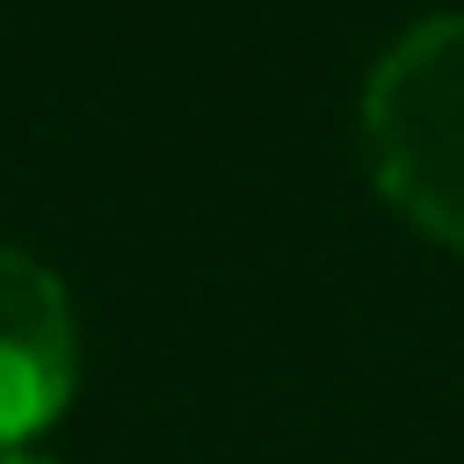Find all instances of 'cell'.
<instances>
[{
  "mask_svg": "<svg viewBox=\"0 0 464 464\" xmlns=\"http://www.w3.org/2000/svg\"><path fill=\"white\" fill-rule=\"evenodd\" d=\"M377 188L428 232L464 246V7L413 22L362 87Z\"/></svg>",
  "mask_w": 464,
  "mask_h": 464,
  "instance_id": "cell-1",
  "label": "cell"
},
{
  "mask_svg": "<svg viewBox=\"0 0 464 464\" xmlns=\"http://www.w3.org/2000/svg\"><path fill=\"white\" fill-rule=\"evenodd\" d=\"M72 355L65 283L36 254L0 246V450L58 420V406L72 399Z\"/></svg>",
  "mask_w": 464,
  "mask_h": 464,
  "instance_id": "cell-2",
  "label": "cell"
},
{
  "mask_svg": "<svg viewBox=\"0 0 464 464\" xmlns=\"http://www.w3.org/2000/svg\"><path fill=\"white\" fill-rule=\"evenodd\" d=\"M0 464H44V457H0Z\"/></svg>",
  "mask_w": 464,
  "mask_h": 464,
  "instance_id": "cell-3",
  "label": "cell"
}]
</instances>
